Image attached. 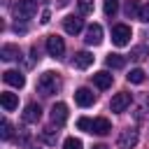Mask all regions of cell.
<instances>
[{"label": "cell", "instance_id": "obj_15", "mask_svg": "<svg viewBox=\"0 0 149 149\" xmlns=\"http://www.w3.org/2000/svg\"><path fill=\"white\" fill-rule=\"evenodd\" d=\"M0 102H2V107H5V112H12V109H16L19 107V98H16V93H2L0 95Z\"/></svg>", "mask_w": 149, "mask_h": 149}, {"label": "cell", "instance_id": "obj_26", "mask_svg": "<svg viewBox=\"0 0 149 149\" xmlns=\"http://www.w3.org/2000/svg\"><path fill=\"white\" fill-rule=\"evenodd\" d=\"M63 149H81V140L79 137H68L63 142Z\"/></svg>", "mask_w": 149, "mask_h": 149}, {"label": "cell", "instance_id": "obj_6", "mask_svg": "<svg viewBox=\"0 0 149 149\" xmlns=\"http://www.w3.org/2000/svg\"><path fill=\"white\" fill-rule=\"evenodd\" d=\"M74 102H77L79 107H88V105L95 102V93H93L91 88H86V86H79V88L74 91Z\"/></svg>", "mask_w": 149, "mask_h": 149}, {"label": "cell", "instance_id": "obj_29", "mask_svg": "<svg viewBox=\"0 0 149 149\" xmlns=\"http://www.w3.org/2000/svg\"><path fill=\"white\" fill-rule=\"evenodd\" d=\"M93 149H107V147H105V144H98V147H93Z\"/></svg>", "mask_w": 149, "mask_h": 149}, {"label": "cell", "instance_id": "obj_13", "mask_svg": "<svg viewBox=\"0 0 149 149\" xmlns=\"http://www.w3.org/2000/svg\"><path fill=\"white\" fill-rule=\"evenodd\" d=\"M112 79H114V77H112L107 70H100V72L93 74V84H95L98 88H109V86H112Z\"/></svg>", "mask_w": 149, "mask_h": 149}, {"label": "cell", "instance_id": "obj_1", "mask_svg": "<svg viewBox=\"0 0 149 149\" xmlns=\"http://www.w3.org/2000/svg\"><path fill=\"white\" fill-rule=\"evenodd\" d=\"M58 88H61V79H58L56 72H44V74H40V79H37V91H40L42 95H54V93H58Z\"/></svg>", "mask_w": 149, "mask_h": 149}, {"label": "cell", "instance_id": "obj_4", "mask_svg": "<svg viewBox=\"0 0 149 149\" xmlns=\"http://www.w3.org/2000/svg\"><path fill=\"white\" fill-rule=\"evenodd\" d=\"M47 51H49V56L61 58V56L65 54V42H63V37H58V35L47 37Z\"/></svg>", "mask_w": 149, "mask_h": 149}, {"label": "cell", "instance_id": "obj_22", "mask_svg": "<svg viewBox=\"0 0 149 149\" xmlns=\"http://www.w3.org/2000/svg\"><path fill=\"white\" fill-rule=\"evenodd\" d=\"M0 135H2V140H9V137H12V123H9L7 119L0 121Z\"/></svg>", "mask_w": 149, "mask_h": 149}, {"label": "cell", "instance_id": "obj_21", "mask_svg": "<svg viewBox=\"0 0 149 149\" xmlns=\"http://www.w3.org/2000/svg\"><path fill=\"white\" fill-rule=\"evenodd\" d=\"M56 135H58V130H54V128H44L42 130V140L47 144H56Z\"/></svg>", "mask_w": 149, "mask_h": 149}, {"label": "cell", "instance_id": "obj_14", "mask_svg": "<svg viewBox=\"0 0 149 149\" xmlns=\"http://www.w3.org/2000/svg\"><path fill=\"white\" fill-rule=\"evenodd\" d=\"M109 130H112V123H109L105 116L93 119V130H91V133H95V135H107Z\"/></svg>", "mask_w": 149, "mask_h": 149}, {"label": "cell", "instance_id": "obj_16", "mask_svg": "<svg viewBox=\"0 0 149 149\" xmlns=\"http://www.w3.org/2000/svg\"><path fill=\"white\" fill-rule=\"evenodd\" d=\"M0 56H2V61H16V58L21 56V49L14 47V44H5V47L0 49Z\"/></svg>", "mask_w": 149, "mask_h": 149}, {"label": "cell", "instance_id": "obj_18", "mask_svg": "<svg viewBox=\"0 0 149 149\" xmlns=\"http://www.w3.org/2000/svg\"><path fill=\"white\" fill-rule=\"evenodd\" d=\"M105 63H107V68L119 70V68H123V65H126V58H123L121 54H109V56L105 58Z\"/></svg>", "mask_w": 149, "mask_h": 149}, {"label": "cell", "instance_id": "obj_25", "mask_svg": "<svg viewBox=\"0 0 149 149\" xmlns=\"http://www.w3.org/2000/svg\"><path fill=\"white\" fill-rule=\"evenodd\" d=\"M79 5V14H91L93 12V0H77Z\"/></svg>", "mask_w": 149, "mask_h": 149}, {"label": "cell", "instance_id": "obj_7", "mask_svg": "<svg viewBox=\"0 0 149 149\" xmlns=\"http://www.w3.org/2000/svg\"><path fill=\"white\" fill-rule=\"evenodd\" d=\"M116 144H119V149H133V147L137 144V130H133V128L123 130V133L119 135Z\"/></svg>", "mask_w": 149, "mask_h": 149}, {"label": "cell", "instance_id": "obj_2", "mask_svg": "<svg viewBox=\"0 0 149 149\" xmlns=\"http://www.w3.org/2000/svg\"><path fill=\"white\" fill-rule=\"evenodd\" d=\"M37 12V0H16L14 2V16L16 19H30Z\"/></svg>", "mask_w": 149, "mask_h": 149}, {"label": "cell", "instance_id": "obj_24", "mask_svg": "<svg viewBox=\"0 0 149 149\" xmlns=\"http://www.w3.org/2000/svg\"><path fill=\"white\" fill-rule=\"evenodd\" d=\"M77 128H79V130H86V133H91V130H93V119H86V116H81V119L77 121Z\"/></svg>", "mask_w": 149, "mask_h": 149}, {"label": "cell", "instance_id": "obj_20", "mask_svg": "<svg viewBox=\"0 0 149 149\" xmlns=\"http://www.w3.org/2000/svg\"><path fill=\"white\" fill-rule=\"evenodd\" d=\"M128 81H130V84H142V81H144V72H142L140 68L130 70V72H128Z\"/></svg>", "mask_w": 149, "mask_h": 149}, {"label": "cell", "instance_id": "obj_3", "mask_svg": "<svg viewBox=\"0 0 149 149\" xmlns=\"http://www.w3.org/2000/svg\"><path fill=\"white\" fill-rule=\"evenodd\" d=\"M130 26H126V23H119V26H114L112 28V42L116 44V47H126L128 42H130Z\"/></svg>", "mask_w": 149, "mask_h": 149}, {"label": "cell", "instance_id": "obj_17", "mask_svg": "<svg viewBox=\"0 0 149 149\" xmlns=\"http://www.w3.org/2000/svg\"><path fill=\"white\" fill-rule=\"evenodd\" d=\"M91 63H93V54H88V51H77V54H74V65H77V68L86 70Z\"/></svg>", "mask_w": 149, "mask_h": 149}, {"label": "cell", "instance_id": "obj_11", "mask_svg": "<svg viewBox=\"0 0 149 149\" xmlns=\"http://www.w3.org/2000/svg\"><path fill=\"white\" fill-rule=\"evenodd\" d=\"M40 116H42V107L37 102H28L26 105V112H23V121L26 123H37Z\"/></svg>", "mask_w": 149, "mask_h": 149}, {"label": "cell", "instance_id": "obj_10", "mask_svg": "<svg viewBox=\"0 0 149 149\" xmlns=\"http://www.w3.org/2000/svg\"><path fill=\"white\" fill-rule=\"evenodd\" d=\"M2 79H5V84L14 86V88H21V86L26 84V77H23L19 70H7V72H2Z\"/></svg>", "mask_w": 149, "mask_h": 149}, {"label": "cell", "instance_id": "obj_27", "mask_svg": "<svg viewBox=\"0 0 149 149\" xmlns=\"http://www.w3.org/2000/svg\"><path fill=\"white\" fill-rule=\"evenodd\" d=\"M137 19H140V21H144V23H149V2L140 9V16H137Z\"/></svg>", "mask_w": 149, "mask_h": 149}, {"label": "cell", "instance_id": "obj_12", "mask_svg": "<svg viewBox=\"0 0 149 149\" xmlns=\"http://www.w3.org/2000/svg\"><path fill=\"white\" fill-rule=\"evenodd\" d=\"M51 121H54L56 126H61V123L68 121V105H65V102H56V105L51 107Z\"/></svg>", "mask_w": 149, "mask_h": 149}, {"label": "cell", "instance_id": "obj_28", "mask_svg": "<svg viewBox=\"0 0 149 149\" xmlns=\"http://www.w3.org/2000/svg\"><path fill=\"white\" fill-rule=\"evenodd\" d=\"M49 19H51V12H49V9H44V12H42V19H40V21H42V23H49Z\"/></svg>", "mask_w": 149, "mask_h": 149}, {"label": "cell", "instance_id": "obj_19", "mask_svg": "<svg viewBox=\"0 0 149 149\" xmlns=\"http://www.w3.org/2000/svg\"><path fill=\"white\" fill-rule=\"evenodd\" d=\"M140 0H126V7H123V12H126V16L128 19H135V16H140Z\"/></svg>", "mask_w": 149, "mask_h": 149}, {"label": "cell", "instance_id": "obj_5", "mask_svg": "<svg viewBox=\"0 0 149 149\" xmlns=\"http://www.w3.org/2000/svg\"><path fill=\"white\" fill-rule=\"evenodd\" d=\"M63 28H65L68 35H77V33L84 28V19H81L79 14H70V16L63 19Z\"/></svg>", "mask_w": 149, "mask_h": 149}, {"label": "cell", "instance_id": "obj_8", "mask_svg": "<svg viewBox=\"0 0 149 149\" xmlns=\"http://www.w3.org/2000/svg\"><path fill=\"white\" fill-rule=\"evenodd\" d=\"M86 44H91V47H95V44H100L102 42V26H98V23H91L88 28H86Z\"/></svg>", "mask_w": 149, "mask_h": 149}, {"label": "cell", "instance_id": "obj_9", "mask_svg": "<svg viewBox=\"0 0 149 149\" xmlns=\"http://www.w3.org/2000/svg\"><path fill=\"white\" fill-rule=\"evenodd\" d=\"M128 105H130V93L121 91V93H116V95L112 98V102H109V109H112V112H123Z\"/></svg>", "mask_w": 149, "mask_h": 149}, {"label": "cell", "instance_id": "obj_23", "mask_svg": "<svg viewBox=\"0 0 149 149\" xmlns=\"http://www.w3.org/2000/svg\"><path fill=\"white\" fill-rule=\"evenodd\" d=\"M116 12H119V0H105V14L114 16Z\"/></svg>", "mask_w": 149, "mask_h": 149}]
</instances>
